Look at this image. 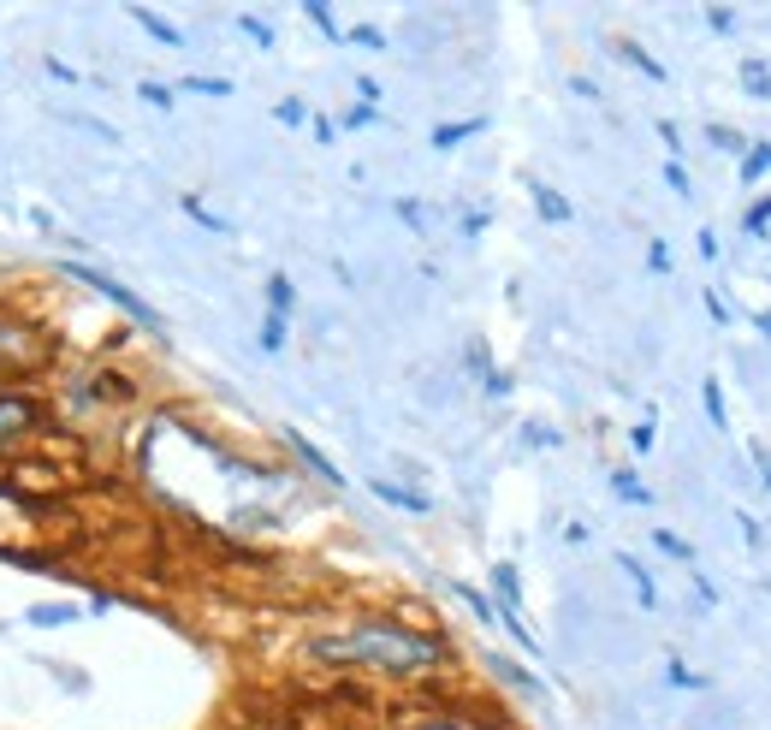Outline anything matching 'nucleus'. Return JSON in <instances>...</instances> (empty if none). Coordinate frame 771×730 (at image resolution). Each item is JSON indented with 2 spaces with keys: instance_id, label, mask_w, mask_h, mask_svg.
Listing matches in <instances>:
<instances>
[{
  "instance_id": "26",
  "label": "nucleus",
  "mask_w": 771,
  "mask_h": 730,
  "mask_svg": "<svg viewBox=\"0 0 771 730\" xmlns=\"http://www.w3.org/2000/svg\"><path fill=\"white\" fill-rule=\"evenodd\" d=\"M137 95H143L149 107H160V113L172 107V90H167V84H137Z\"/></svg>"
},
{
  "instance_id": "18",
  "label": "nucleus",
  "mask_w": 771,
  "mask_h": 730,
  "mask_svg": "<svg viewBox=\"0 0 771 730\" xmlns=\"http://www.w3.org/2000/svg\"><path fill=\"white\" fill-rule=\"evenodd\" d=\"M612 487H617V499H629V505H653V494L629 470H612Z\"/></svg>"
},
{
  "instance_id": "8",
  "label": "nucleus",
  "mask_w": 771,
  "mask_h": 730,
  "mask_svg": "<svg viewBox=\"0 0 771 730\" xmlns=\"http://www.w3.org/2000/svg\"><path fill=\"white\" fill-rule=\"evenodd\" d=\"M369 487L386 499V505L410 511V517H427V511H434V505H427V494H415V487H398V482H369Z\"/></svg>"
},
{
  "instance_id": "34",
  "label": "nucleus",
  "mask_w": 771,
  "mask_h": 730,
  "mask_svg": "<svg viewBox=\"0 0 771 730\" xmlns=\"http://www.w3.org/2000/svg\"><path fill=\"white\" fill-rule=\"evenodd\" d=\"M273 113H280V125H303V119H309V113H303V102H280Z\"/></svg>"
},
{
  "instance_id": "5",
  "label": "nucleus",
  "mask_w": 771,
  "mask_h": 730,
  "mask_svg": "<svg viewBox=\"0 0 771 730\" xmlns=\"http://www.w3.org/2000/svg\"><path fill=\"white\" fill-rule=\"evenodd\" d=\"M492 606H499V624L511 629V641L523 653H540V641H535V629L523 624V582H516V564H492Z\"/></svg>"
},
{
  "instance_id": "27",
  "label": "nucleus",
  "mask_w": 771,
  "mask_h": 730,
  "mask_svg": "<svg viewBox=\"0 0 771 730\" xmlns=\"http://www.w3.org/2000/svg\"><path fill=\"white\" fill-rule=\"evenodd\" d=\"M665 184H671L677 196H689L694 184H689V172H682V161H665Z\"/></svg>"
},
{
  "instance_id": "35",
  "label": "nucleus",
  "mask_w": 771,
  "mask_h": 730,
  "mask_svg": "<svg viewBox=\"0 0 771 730\" xmlns=\"http://www.w3.org/2000/svg\"><path fill=\"white\" fill-rule=\"evenodd\" d=\"M706 315H712L718 326H730V309H724V297H718V292H706Z\"/></svg>"
},
{
  "instance_id": "2",
  "label": "nucleus",
  "mask_w": 771,
  "mask_h": 730,
  "mask_svg": "<svg viewBox=\"0 0 771 730\" xmlns=\"http://www.w3.org/2000/svg\"><path fill=\"white\" fill-rule=\"evenodd\" d=\"M391 730H511L481 701H410L391 719Z\"/></svg>"
},
{
  "instance_id": "30",
  "label": "nucleus",
  "mask_w": 771,
  "mask_h": 730,
  "mask_svg": "<svg viewBox=\"0 0 771 730\" xmlns=\"http://www.w3.org/2000/svg\"><path fill=\"white\" fill-rule=\"evenodd\" d=\"M647 268H653V273H671V249H665L659 238L647 244Z\"/></svg>"
},
{
  "instance_id": "36",
  "label": "nucleus",
  "mask_w": 771,
  "mask_h": 730,
  "mask_svg": "<svg viewBox=\"0 0 771 730\" xmlns=\"http://www.w3.org/2000/svg\"><path fill=\"white\" fill-rule=\"evenodd\" d=\"M659 137H665V149H671V161H682V137H677V125H671V119L659 125Z\"/></svg>"
},
{
  "instance_id": "10",
  "label": "nucleus",
  "mask_w": 771,
  "mask_h": 730,
  "mask_svg": "<svg viewBox=\"0 0 771 730\" xmlns=\"http://www.w3.org/2000/svg\"><path fill=\"white\" fill-rule=\"evenodd\" d=\"M131 18H137V24H143V30H149V36H155V42H160V48H184V36H179V30H172V24H167V18H160V12H149V7H131Z\"/></svg>"
},
{
  "instance_id": "1",
  "label": "nucleus",
  "mask_w": 771,
  "mask_h": 730,
  "mask_svg": "<svg viewBox=\"0 0 771 730\" xmlns=\"http://www.w3.org/2000/svg\"><path fill=\"white\" fill-rule=\"evenodd\" d=\"M303 659L321 665V671H345V677H381V683H439L451 671V641L434 636L422 624H403V618H350L345 629H321L309 636Z\"/></svg>"
},
{
  "instance_id": "41",
  "label": "nucleus",
  "mask_w": 771,
  "mask_h": 730,
  "mask_svg": "<svg viewBox=\"0 0 771 730\" xmlns=\"http://www.w3.org/2000/svg\"><path fill=\"white\" fill-rule=\"evenodd\" d=\"M760 333H766V338H771V309H766V315H760Z\"/></svg>"
},
{
  "instance_id": "33",
  "label": "nucleus",
  "mask_w": 771,
  "mask_h": 730,
  "mask_svg": "<svg viewBox=\"0 0 771 730\" xmlns=\"http://www.w3.org/2000/svg\"><path fill=\"white\" fill-rule=\"evenodd\" d=\"M345 42H357V48H369V54H374V48H386V36L381 30H350Z\"/></svg>"
},
{
  "instance_id": "14",
  "label": "nucleus",
  "mask_w": 771,
  "mask_h": 730,
  "mask_svg": "<svg viewBox=\"0 0 771 730\" xmlns=\"http://www.w3.org/2000/svg\"><path fill=\"white\" fill-rule=\"evenodd\" d=\"M297 309V285L285 280V273H273L268 280V315H291Z\"/></svg>"
},
{
  "instance_id": "6",
  "label": "nucleus",
  "mask_w": 771,
  "mask_h": 730,
  "mask_svg": "<svg viewBox=\"0 0 771 730\" xmlns=\"http://www.w3.org/2000/svg\"><path fill=\"white\" fill-rule=\"evenodd\" d=\"M36 427H42V405L30 393H0V458H12Z\"/></svg>"
},
{
  "instance_id": "3",
  "label": "nucleus",
  "mask_w": 771,
  "mask_h": 730,
  "mask_svg": "<svg viewBox=\"0 0 771 730\" xmlns=\"http://www.w3.org/2000/svg\"><path fill=\"white\" fill-rule=\"evenodd\" d=\"M48 338L36 321H24V315H0V386L7 381H36V374L48 369Z\"/></svg>"
},
{
  "instance_id": "21",
  "label": "nucleus",
  "mask_w": 771,
  "mask_h": 730,
  "mask_svg": "<svg viewBox=\"0 0 771 730\" xmlns=\"http://www.w3.org/2000/svg\"><path fill=\"white\" fill-rule=\"evenodd\" d=\"M285 333H291V315H268L261 321V350H285Z\"/></svg>"
},
{
  "instance_id": "19",
  "label": "nucleus",
  "mask_w": 771,
  "mask_h": 730,
  "mask_svg": "<svg viewBox=\"0 0 771 730\" xmlns=\"http://www.w3.org/2000/svg\"><path fill=\"white\" fill-rule=\"evenodd\" d=\"M701 398H706V422H712V427H730V417H724V386H718V381H701Z\"/></svg>"
},
{
  "instance_id": "39",
  "label": "nucleus",
  "mask_w": 771,
  "mask_h": 730,
  "mask_svg": "<svg viewBox=\"0 0 771 730\" xmlns=\"http://www.w3.org/2000/svg\"><path fill=\"white\" fill-rule=\"evenodd\" d=\"M398 214H403L410 226H427V208H422V203H398Z\"/></svg>"
},
{
  "instance_id": "28",
  "label": "nucleus",
  "mask_w": 771,
  "mask_h": 730,
  "mask_svg": "<svg viewBox=\"0 0 771 730\" xmlns=\"http://www.w3.org/2000/svg\"><path fill=\"white\" fill-rule=\"evenodd\" d=\"M237 24H244V30L256 36V48H273V30H268V24L256 18V12H244V18H237Z\"/></svg>"
},
{
  "instance_id": "12",
  "label": "nucleus",
  "mask_w": 771,
  "mask_h": 730,
  "mask_svg": "<svg viewBox=\"0 0 771 730\" xmlns=\"http://www.w3.org/2000/svg\"><path fill=\"white\" fill-rule=\"evenodd\" d=\"M617 60H624V66H635V72H641V78H653V84H665V66H659V60H653V54H641V48H635V42H617Z\"/></svg>"
},
{
  "instance_id": "31",
  "label": "nucleus",
  "mask_w": 771,
  "mask_h": 730,
  "mask_svg": "<svg viewBox=\"0 0 771 730\" xmlns=\"http://www.w3.org/2000/svg\"><path fill=\"white\" fill-rule=\"evenodd\" d=\"M706 24H712V30H736V12H730V7H712V12H706Z\"/></svg>"
},
{
  "instance_id": "37",
  "label": "nucleus",
  "mask_w": 771,
  "mask_h": 730,
  "mask_svg": "<svg viewBox=\"0 0 771 730\" xmlns=\"http://www.w3.org/2000/svg\"><path fill=\"white\" fill-rule=\"evenodd\" d=\"M742 540H748V547H766V528L754 517H742Z\"/></svg>"
},
{
  "instance_id": "13",
  "label": "nucleus",
  "mask_w": 771,
  "mask_h": 730,
  "mask_svg": "<svg viewBox=\"0 0 771 730\" xmlns=\"http://www.w3.org/2000/svg\"><path fill=\"white\" fill-rule=\"evenodd\" d=\"M451 594H458L463 606H470V618H475V624H492V618H499V606H492L487 594H475L470 582H451Z\"/></svg>"
},
{
  "instance_id": "4",
  "label": "nucleus",
  "mask_w": 771,
  "mask_h": 730,
  "mask_svg": "<svg viewBox=\"0 0 771 730\" xmlns=\"http://www.w3.org/2000/svg\"><path fill=\"white\" fill-rule=\"evenodd\" d=\"M60 273H66V280H78V285H90L95 297H107V304L119 309V315H131V321L143 326V333H167V321H160V315L149 309L143 297L131 292V285H119V280H113V273H101V268H83V261H66V268H60Z\"/></svg>"
},
{
  "instance_id": "17",
  "label": "nucleus",
  "mask_w": 771,
  "mask_h": 730,
  "mask_svg": "<svg viewBox=\"0 0 771 730\" xmlns=\"http://www.w3.org/2000/svg\"><path fill=\"white\" fill-rule=\"evenodd\" d=\"M742 90L760 95V102L771 95V66H766V60H748V66H742Z\"/></svg>"
},
{
  "instance_id": "22",
  "label": "nucleus",
  "mask_w": 771,
  "mask_h": 730,
  "mask_svg": "<svg viewBox=\"0 0 771 730\" xmlns=\"http://www.w3.org/2000/svg\"><path fill=\"white\" fill-rule=\"evenodd\" d=\"M706 137H712V149H730V155H748V137H742V131H730V125H712Z\"/></svg>"
},
{
  "instance_id": "29",
  "label": "nucleus",
  "mask_w": 771,
  "mask_h": 730,
  "mask_svg": "<svg viewBox=\"0 0 771 730\" xmlns=\"http://www.w3.org/2000/svg\"><path fill=\"white\" fill-rule=\"evenodd\" d=\"M184 90H196V95H232V84H226V78H191Z\"/></svg>"
},
{
  "instance_id": "15",
  "label": "nucleus",
  "mask_w": 771,
  "mask_h": 730,
  "mask_svg": "<svg viewBox=\"0 0 771 730\" xmlns=\"http://www.w3.org/2000/svg\"><path fill=\"white\" fill-rule=\"evenodd\" d=\"M771 172V143H754L748 155H742V184H760Z\"/></svg>"
},
{
  "instance_id": "38",
  "label": "nucleus",
  "mask_w": 771,
  "mask_h": 730,
  "mask_svg": "<svg viewBox=\"0 0 771 730\" xmlns=\"http://www.w3.org/2000/svg\"><path fill=\"white\" fill-rule=\"evenodd\" d=\"M345 125H350V131H362V125H374V107H350V113H345Z\"/></svg>"
},
{
  "instance_id": "32",
  "label": "nucleus",
  "mask_w": 771,
  "mask_h": 730,
  "mask_svg": "<svg viewBox=\"0 0 771 730\" xmlns=\"http://www.w3.org/2000/svg\"><path fill=\"white\" fill-rule=\"evenodd\" d=\"M665 677H671V683H677V689H701V677H694V671H689V665H665Z\"/></svg>"
},
{
  "instance_id": "11",
  "label": "nucleus",
  "mask_w": 771,
  "mask_h": 730,
  "mask_svg": "<svg viewBox=\"0 0 771 730\" xmlns=\"http://www.w3.org/2000/svg\"><path fill=\"white\" fill-rule=\"evenodd\" d=\"M617 564H624V576H629V582H635V594H641V606H659V588H653V576H647V564H641V559H629V552H624V559H617Z\"/></svg>"
},
{
  "instance_id": "40",
  "label": "nucleus",
  "mask_w": 771,
  "mask_h": 730,
  "mask_svg": "<svg viewBox=\"0 0 771 730\" xmlns=\"http://www.w3.org/2000/svg\"><path fill=\"white\" fill-rule=\"evenodd\" d=\"M754 458L766 463V482H771V446H754Z\"/></svg>"
},
{
  "instance_id": "9",
  "label": "nucleus",
  "mask_w": 771,
  "mask_h": 730,
  "mask_svg": "<svg viewBox=\"0 0 771 730\" xmlns=\"http://www.w3.org/2000/svg\"><path fill=\"white\" fill-rule=\"evenodd\" d=\"M528 196H535V208H540V220H547V226H570V203H564V196L558 191H552V184H528Z\"/></svg>"
},
{
  "instance_id": "23",
  "label": "nucleus",
  "mask_w": 771,
  "mask_h": 730,
  "mask_svg": "<svg viewBox=\"0 0 771 730\" xmlns=\"http://www.w3.org/2000/svg\"><path fill=\"white\" fill-rule=\"evenodd\" d=\"M303 12H309V24H314V30L326 36V42H345V36H338V18H333V7H303Z\"/></svg>"
},
{
  "instance_id": "20",
  "label": "nucleus",
  "mask_w": 771,
  "mask_h": 730,
  "mask_svg": "<svg viewBox=\"0 0 771 730\" xmlns=\"http://www.w3.org/2000/svg\"><path fill=\"white\" fill-rule=\"evenodd\" d=\"M742 232H748V238H766L771 232V196H760V203L742 214Z\"/></svg>"
},
{
  "instance_id": "16",
  "label": "nucleus",
  "mask_w": 771,
  "mask_h": 730,
  "mask_svg": "<svg viewBox=\"0 0 771 730\" xmlns=\"http://www.w3.org/2000/svg\"><path fill=\"white\" fill-rule=\"evenodd\" d=\"M487 119H463V125H439L434 131V149H458V143H470L475 131H481Z\"/></svg>"
},
{
  "instance_id": "25",
  "label": "nucleus",
  "mask_w": 771,
  "mask_h": 730,
  "mask_svg": "<svg viewBox=\"0 0 771 730\" xmlns=\"http://www.w3.org/2000/svg\"><path fill=\"white\" fill-rule=\"evenodd\" d=\"M184 214H191V220H202V226H208V232H232V226H226L220 214H208V208L196 203V196H184Z\"/></svg>"
},
{
  "instance_id": "24",
  "label": "nucleus",
  "mask_w": 771,
  "mask_h": 730,
  "mask_svg": "<svg viewBox=\"0 0 771 730\" xmlns=\"http://www.w3.org/2000/svg\"><path fill=\"white\" fill-rule=\"evenodd\" d=\"M653 547H659V552H671V559H682V564H689V571H701V564H694V552L682 547L677 535H665V528H659V535H653Z\"/></svg>"
},
{
  "instance_id": "7",
  "label": "nucleus",
  "mask_w": 771,
  "mask_h": 730,
  "mask_svg": "<svg viewBox=\"0 0 771 730\" xmlns=\"http://www.w3.org/2000/svg\"><path fill=\"white\" fill-rule=\"evenodd\" d=\"M285 446L297 451V463H303V470L314 475V482H326V487H345V475L333 470V458H326V451H314V446H309V439H303V434H285Z\"/></svg>"
}]
</instances>
